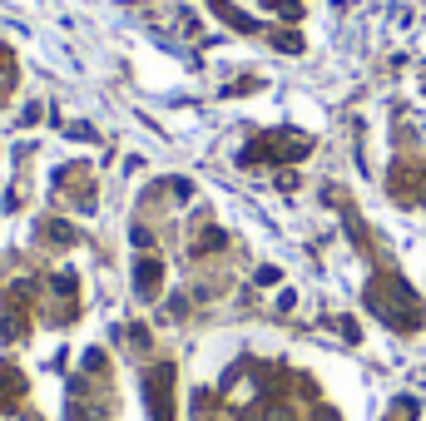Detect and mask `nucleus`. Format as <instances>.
Returning a JSON list of instances; mask_svg holds the SVG:
<instances>
[{
  "mask_svg": "<svg viewBox=\"0 0 426 421\" xmlns=\"http://www.w3.org/2000/svg\"><path fill=\"white\" fill-rule=\"evenodd\" d=\"M169 367H159V372L149 377V411H154V421H169Z\"/></svg>",
  "mask_w": 426,
  "mask_h": 421,
  "instance_id": "nucleus-1",
  "label": "nucleus"
},
{
  "mask_svg": "<svg viewBox=\"0 0 426 421\" xmlns=\"http://www.w3.org/2000/svg\"><path fill=\"white\" fill-rule=\"evenodd\" d=\"M159 283H164V268H159V258H144L139 268H134V288H139V297H154Z\"/></svg>",
  "mask_w": 426,
  "mask_h": 421,
  "instance_id": "nucleus-2",
  "label": "nucleus"
}]
</instances>
